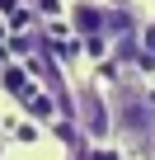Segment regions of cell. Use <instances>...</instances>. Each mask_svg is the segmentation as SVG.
<instances>
[{"label": "cell", "mask_w": 155, "mask_h": 160, "mask_svg": "<svg viewBox=\"0 0 155 160\" xmlns=\"http://www.w3.org/2000/svg\"><path fill=\"white\" fill-rule=\"evenodd\" d=\"M75 104H80V122L90 127V137H108V104L94 85H80V94H75Z\"/></svg>", "instance_id": "7a4b0ae2"}, {"label": "cell", "mask_w": 155, "mask_h": 160, "mask_svg": "<svg viewBox=\"0 0 155 160\" xmlns=\"http://www.w3.org/2000/svg\"><path fill=\"white\" fill-rule=\"evenodd\" d=\"M118 122H122L127 137H146V132L155 127V104L141 99V94H122V104H118Z\"/></svg>", "instance_id": "6da1fadb"}, {"label": "cell", "mask_w": 155, "mask_h": 160, "mask_svg": "<svg viewBox=\"0 0 155 160\" xmlns=\"http://www.w3.org/2000/svg\"><path fill=\"white\" fill-rule=\"evenodd\" d=\"M108 19H113V10L94 5V0H75V5H70V24L80 28V33H90V38H99L108 28Z\"/></svg>", "instance_id": "3957f363"}]
</instances>
